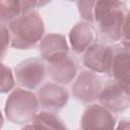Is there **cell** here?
I'll list each match as a JSON object with an SVG mask.
<instances>
[{"label":"cell","instance_id":"1","mask_svg":"<svg viewBox=\"0 0 130 130\" xmlns=\"http://www.w3.org/2000/svg\"><path fill=\"white\" fill-rule=\"evenodd\" d=\"M125 3L119 1H95L93 21L98 24L103 41L114 43L121 39L122 30L128 13Z\"/></svg>","mask_w":130,"mask_h":130},{"label":"cell","instance_id":"2","mask_svg":"<svg viewBox=\"0 0 130 130\" xmlns=\"http://www.w3.org/2000/svg\"><path fill=\"white\" fill-rule=\"evenodd\" d=\"M10 45L12 48L26 50L35 46L45 32V25L37 11L21 14L9 24Z\"/></svg>","mask_w":130,"mask_h":130},{"label":"cell","instance_id":"3","mask_svg":"<svg viewBox=\"0 0 130 130\" xmlns=\"http://www.w3.org/2000/svg\"><path fill=\"white\" fill-rule=\"evenodd\" d=\"M39 101L37 95L26 89L16 88L8 95L5 103L6 118L13 124L24 125L37 115Z\"/></svg>","mask_w":130,"mask_h":130},{"label":"cell","instance_id":"4","mask_svg":"<svg viewBox=\"0 0 130 130\" xmlns=\"http://www.w3.org/2000/svg\"><path fill=\"white\" fill-rule=\"evenodd\" d=\"M98 99L102 107L114 113L125 111L130 105L129 90L116 81H111L106 84L102 88Z\"/></svg>","mask_w":130,"mask_h":130},{"label":"cell","instance_id":"5","mask_svg":"<svg viewBox=\"0 0 130 130\" xmlns=\"http://www.w3.org/2000/svg\"><path fill=\"white\" fill-rule=\"evenodd\" d=\"M16 82L25 88H36L44 79L46 68L39 59H27L19 63L14 69Z\"/></svg>","mask_w":130,"mask_h":130},{"label":"cell","instance_id":"6","mask_svg":"<svg viewBox=\"0 0 130 130\" xmlns=\"http://www.w3.org/2000/svg\"><path fill=\"white\" fill-rule=\"evenodd\" d=\"M102 81L96 74L91 71L79 73L72 84V94L79 101L89 103L96 100L102 90Z\"/></svg>","mask_w":130,"mask_h":130},{"label":"cell","instance_id":"7","mask_svg":"<svg viewBox=\"0 0 130 130\" xmlns=\"http://www.w3.org/2000/svg\"><path fill=\"white\" fill-rule=\"evenodd\" d=\"M116 118L113 114L100 105L89 106L81 118L82 130H114Z\"/></svg>","mask_w":130,"mask_h":130},{"label":"cell","instance_id":"8","mask_svg":"<svg viewBox=\"0 0 130 130\" xmlns=\"http://www.w3.org/2000/svg\"><path fill=\"white\" fill-rule=\"evenodd\" d=\"M130 54L129 48L115 47L112 48V59L109 73L114 77L115 81L129 90L130 82Z\"/></svg>","mask_w":130,"mask_h":130},{"label":"cell","instance_id":"9","mask_svg":"<svg viewBox=\"0 0 130 130\" xmlns=\"http://www.w3.org/2000/svg\"><path fill=\"white\" fill-rule=\"evenodd\" d=\"M112 48L104 45H91L84 53L83 65L92 72L109 73Z\"/></svg>","mask_w":130,"mask_h":130},{"label":"cell","instance_id":"10","mask_svg":"<svg viewBox=\"0 0 130 130\" xmlns=\"http://www.w3.org/2000/svg\"><path fill=\"white\" fill-rule=\"evenodd\" d=\"M47 71L53 80L59 83H69L77 73V65L68 54H65L48 61Z\"/></svg>","mask_w":130,"mask_h":130},{"label":"cell","instance_id":"11","mask_svg":"<svg viewBox=\"0 0 130 130\" xmlns=\"http://www.w3.org/2000/svg\"><path fill=\"white\" fill-rule=\"evenodd\" d=\"M37 98L42 107L59 110L62 109L68 102L69 93L64 87L56 83H46L38 90Z\"/></svg>","mask_w":130,"mask_h":130},{"label":"cell","instance_id":"12","mask_svg":"<svg viewBox=\"0 0 130 130\" xmlns=\"http://www.w3.org/2000/svg\"><path fill=\"white\" fill-rule=\"evenodd\" d=\"M94 40L93 27L87 22H78L69 32V41L74 52L82 53L86 51Z\"/></svg>","mask_w":130,"mask_h":130},{"label":"cell","instance_id":"13","mask_svg":"<svg viewBox=\"0 0 130 130\" xmlns=\"http://www.w3.org/2000/svg\"><path fill=\"white\" fill-rule=\"evenodd\" d=\"M69 47L64 36L59 34L47 35L40 45V53L47 62L53 58L68 54Z\"/></svg>","mask_w":130,"mask_h":130},{"label":"cell","instance_id":"14","mask_svg":"<svg viewBox=\"0 0 130 130\" xmlns=\"http://www.w3.org/2000/svg\"><path fill=\"white\" fill-rule=\"evenodd\" d=\"M31 121V126L35 130H67L62 120L51 112L42 111Z\"/></svg>","mask_w":130,"mask_h":130},{"label":"cell","instance_id":"15","mask_svg":"<svg viewBox=\"0 0 130 130\" xmlns=\"http://www.w3.org/2000/svg\"><path fill=\"white\" fill-rule=\"evenodd\" d=\"M22 14L20 1L7 0L0 1V22L3 24H10L17 17Z\"/></svg>","mask_w":130,"mask_h":130},{"label":"cell","instance_id":"16","mask_svg":"<svg viewBox=\"0 0 130 130\" xmlns=\"http://www.w3.org/2000/svg\"><path fill=\"white\" fill-rule=\"evenodd\" d=\"M15 80L11 69L0 62V93L10 91L14 86Z\"/></svg>","mask_w":130,"mask_h":130},{"label":"cell","instance_id":"17","mask_svg":"<svg viewBox=\"0 0 130 130\" xmlns=\"http://www.w3.org/2000/svg\"><path fill=\"white\" fill-rule=\"evenodd\" d=\"M95 1H78L77 6L81 17L87 21L93 22V7Z\"/></svg>","mask_w":130,"mask_h":130},{"label":"cell","instance_id":"18","mask_svg":"<svg viewBox=\"0 0 130 130\" xmlns=\"http://www.w3.org/2000/svg\"><path fill=\"white\" fill-rule=\"evenodd\" d=\"M9 44H10L9 30L5 26V24L0 22V60L4 57Z\"/></svg>","mask_w":130,"mask_h":130},{"label":"cell","instance_id":"19","mask_svg":"<svg viewBox=\"0 0 130 130\" xmlns=\"http://www.w3.org/2000/svg\"><path fill=\"white\" fill-rule=\"evenodd\" d=\"M129 129H130L129 122L127 120H123V121H121L119 123V125H118V127H117L116 130H129Z\"/></svg>","mask_w":130,"mask_h":130},{"label":"cell","instance_id":"20","mask_svg":"<svg viewBox=\"0 0 130 130\" xmlns=\"http://www.w3.org/2000/svg\"><path fill=\"white\" fill-rule=\"evenodd\" d=\"M3 122H4V120H3V116H2V113L0 112V129H1L2 126H3Z\"/></svg>","mask_w":130,"mask_h":130},{"label":"cell","instance_id":"21","mask_svg":"<svg viewBox=\"0 0 130 130\" xmlns=\"http://www.w3.org/2000/svg\"><path fill=\"white\" fill-rule=\"evenodd\" d=\"M22 130H35V129L32 128L31 125H26L24 128H22Z\"/></svg>","mask_w":130,"mask_h":130}]
</instances>
